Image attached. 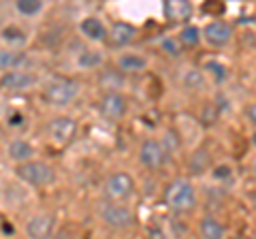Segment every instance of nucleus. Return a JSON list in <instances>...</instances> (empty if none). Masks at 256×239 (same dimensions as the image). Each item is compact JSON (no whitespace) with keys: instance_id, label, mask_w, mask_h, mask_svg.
Here are the masks:
<instances>
[{"instance_id":"obj_1","label":"nucleus","mask_w":256,"mask_h":239,"mask_svg":"<svg viewBox=\"0 0 256 239\" xmlns=\"http://www.w3.org/2000/svg\"><path fill=\"white\" fill-rule=\"evenodd\" d=\"M82 94V86L70 77H52L43 84V100L54 109H68Z\"/></svg>"},{"instance_id":"obj_2","label":"nucleus","mask_w":256,"mask_h":239,"mask_svg":"<svg viewBox=\"0 0 256 239\" xmlns=\"http://www.w3.org/2000/svg\"><path fill=\"white\" fill-rule=\"evenodd\" d=\"M96 218L109 230H128L137 222L132 207H128L126 201H109V198H102L98 203V207H96Z\"/></svg>"},{"instance_id":"obj_3","label":"nucleus","mask_w":256,"mask_h":239,"mask_svg":"<svg viewBox=\"0 0 256 239\" xmlns=\"http://www.w3.org/2000/svg\"><path fill=\"white\" fill-rule=\"evenodd\" d=\"M15 178L30 188H47L56 182V169L45 160L30 158L15 166Z\"/></svg>"},{"instance_id":"obj_4","label":"nucleus","mask_w":256,"mask_h":239,"mask_svg":"<svg viewBox=\"0 0 256 239\" xmlns=\"http://www.w3.org/2000/svg\"><path fill=\"white\" fill-rule=\"evenodd\" d=\"M164 203L175 214H186L196 207V190L190 180H173L164 192Z\"/></svg>"},{"instance_id":"obj_5","label":"nucleus","mask_w":256,"mask_h":239,"mask_svg":"<svg viewBox=\"0 0 256 239\" xmlns=\"http://www.w3.org/2000/svg\"><path fill=\"white\" fill-rule=\"evenodd\" d=\"M70 62L82 73H92V70H100L105 66L107 56L92 43H77L70 47Z\"/></svg>"},{"instance_id":"obj_6","label":"nucleus","mask_w":256,"mask_h":239,"mask_svg":"<svg viewBox=\"0 0 256 239\" xmlns=\"http://www.w3.org/2000/svg\"><path fill=\"white\" fill-rule=\"evenodd\" d=\"M134 194V180L132 175L124 171H116L102 182V198L109 201H130Z\"/></svg>"},{"instance_id":"obj_7","label":"nucleus","mask_w":256,"mask_h":239,"mask_svg":"<svg viewBox=\"0 0 256 239\" xmlns=\"http://www.w3.org/2000/svg\"><path fill=\"white\" fill-rule=\"evenodd\" d=\"M75 134H77V122L70 116L58 114L47 122V137H50L54 146H58V148L68 146L75 139Z\"/></svg>"},{"instance_id":"obj_8","label":"nucleus","mask_w":256,"mask_h":239,"mask_svg":"<svg viewBox=\"0 0 256 239\" xmlns=\"http://www.w3.org/2000/svg\"><path fill=\"white\" fill-rule=\"evenodd\" d=\"M137 156H139L141 166H146L148 171H160L166 164V160H169V152L162 146V141H158V139L143 141L139 146Z\"/></svg>"},{"instance_id":"obj_9","label":"nucleus","mask_w":256,"mask_h":239,"mask_svg":"<svg viewBox=\"0 0 256 239\" xmlns=\"http://www.w3.org/2000/svg\"><path fill=\"white\" fill-rule=\"evenodd\" d=\"M36 84H38V77L36 73H32V68H15V70L2 73L0 90H6L11 94H22V92H30L32 88H36Z\"/></svg>"},{"instance_id":"obj_10","label":"nucleus","mask_w":256,"mask_h":239,"mask_svg":"<svg viewBox=\"0 0 256 239\" xmlns=\"http://www.w3.org/2000/svg\"><path fill=\"white\" fill-rule=\"evenodd\" d=\"M98 111L109 122H120L128 114V98L124 96V92H102Z\"/></svg>"},{"instance_id":"obj_11","label":"nucleus","mask_w":256,"mask_h":239,"mask_svg":"<svg viewBox=\"0 0 256 239\" xmlns=\"http://www.w3.org/2000/svg\"><path fill=\"white\" fill-rule=\"evenodd\" d=\"M77 32L86 43L102 45V43H107L109 26H105V22L100 18H96V15H88V18H84L77 24Z\"/></svg>"},{"instance_id":"obj_12","label":"nucleus","mask_w":256,"mask_h":239,"mask_svg":"<svg viewBox=\"0 0 256 239\" xmlns=\"http://www.w3.org/2000/svg\"><path fill=\"white\" fill-rule=\"evenodd\" d=\"M24 230H26V235L32 237V239L52 237L54 230H56V218L47 212L32 214V216L26 220V224H24Z\"/></svg>"},{"instance_id":"obj_13","label":"nucleus","mask_w":256,"mask_h":239,"mask_svg":"<svg viewBox=\"0 0 256 239\" xmlns=\"http://www.w3.org/2000/svg\"><path fill=\"white\" fill-rule=\"evenodd\" d=\"M30 43V30L20 24H6L0 28V45L11 50H26Z\"/></svg>"},{"instance_id":"obj_14","label":"nucleus","mask_w":256,"mask_h":239,"mask_svg":"<svg viewBox=\"0 0 256 239\" xmlns=\"http://www.w3.org/2000/svg\"><path fill=\"white\" fill-rule=\"evenodd\" d=\"M203 34V41L210 45V47H224L230 43V38H233V28L228 26L226 22H210L207 26L201 30Z\"/></svg>"},{"instance_id":"obj_15","label":"nucleus","mask_w":256,"mask_h":239,"mask_svg":"<svg viewBox=\"0 0 256 239\" xmlns=\"http://www.w3.org/2000/svg\"><path fill=\"white\" fill-rule=\"evenodd\" d=\"M137 36H139L137 26H132L128 22H114L107 32V43H111L114 47H128L137 41Z\"/></svg>"},{"instance_id":"obj_16","label":"nucleus","mask_w":256,"mask_h":239,"mask_svg":"<svg viewBox=\"0 0 256 239\" xmlns=\"http://www.w3.org/2000/svg\"><path fill=\"white\" fill-rule=\"evenodd\" d=\"M116 66L122 70V73H126L128 77L141 75L150 68V60H148V56H143L139 52H122V54H118V58H116Z\"/></svg>"},{"instance_id":"obj_17","label":"nucleus","mask_w":256,"mask_h":239,"mask_svg":"<svg viewBox=\"0 0 256 239\" xmlns=\"http://www.w3.org/2000/svg\"><path fill=\"white\" fill-rule=\"evenodd\" d=\"M15 68H32V58L26 50H11L0 45V73Z\"/></svg>"},{"instance_id":"obj_18","label":"nucleus","mask_w":256,"mask_h":239,"mask_svg":"<svg viewBox=\"0 0 256 239\" xmlns=\"http://www.w3.org/2000/svg\"><path fill=\"white\" fill-rule=\"evenodd\" d=\"M128 84V75L122 73L118 66H102L98 75V86L102 92H124Z\"/></svg>"},{"instance_id":"obj_19","label":"nucleus","mask_w":256,"mask_h":239,"mask_svg":"<svg viewBox=\"0 0 256 239\" xmlns=\"http://www.w3.org/2000/svg\"><path fill=\"white\" fill-rule=\"evenodd\" d=\"M164 13L173 24H188L194 15V6L190 0H164Z\"/></svg>"},{"instance_id":"obj_20","label":"nucleus","mask_w":256,"mask_h":239,"mask_svg":"<svg viewBox=\"0 0 256 239\" xmlns=\"http://www.w3.org/2000/svg\"><path fill=\"white\" fill-rule=\"evenodd\" d=\"M6 158H9L11 162L20 164V162L30 160V158H36V150L30 141L18 137V139H11L6 143Z\"/></svg>"},{"instance_id":"obj_21","label":"nucleus","mask_w":256,"mask_h":239,"mask_svg":"<svg viewBox=\"0 0 256 239\" xmlns=\"http://www.w3.org/2000/svg\"><path fill=\"white\" fill-rule=\"evenodd\" d=\"M180 86L184 90H190V92H201L205 84H207V77L203 70H198L196 66H186L180 70V77H178Z\"/></svg>"},{"instance_id":"obj_22","label":"nucleus","mask_w":256,"mask_h":239,"mask_svg":"<svg viewBox=\"0 0 256 239\" xmlns=\"http://www.w3.org/2000/svg\"><path fill=\"white\" fill-rule=\"evenodd\" d=\"M13 11L22 20H36L45 11V0H13Z\"/></svg>"},{"instance_id":"obj_23","label":"nucleus","mask_w":256,"mask_h":239,"mask_svg":"<svg viewBox=\"0 0 256 239\" xmlns=\"http://www.w3.org/2000/svg\"><path fill=\"white\" fill-rule=\"evenodd\" d=\"M198 233L205 239H222L226 235V226L214 216H203L201 222H198Z\"/></svg>"},{"instance_id":"obj_24","label":"nucleus","mask_w":256,"mask_h":239,"mask_svg":"<svg viewBox=\"0 0 256 239\" xmlns=\"http://www.w3.org/2000/svg\"><path fill=\"white\" fill-rule=\"evenodd\" d=\"M180 43L184 47H196L198 43L203 41V34H201V28H196V26H190V24H184V28L180 30Z\"/></svg>"},{"instance_id":"obj_25","label":"nucleus","mask_w":256,"mask_h":239,"mask_svg":"<svg viewBox=\"0 0 256 239\" xmlns=\"http://www.w3.org/2000/svg\"><path fill=\"white\" fill-rule=\"evenodd\" d=\"M158 45H160V50L169 56V58H180L182 47H184L178 36H164V38H160L158 41Z\"/></svg>"},{"instance_id":"obj_26","label":"nucleus","mask_w":256,"mask_h":239,"mask_svg":"<svg viewBox=\"0 0 256 239\" xmlns=\"http://www.w3.org/2000/svg\"><path fill=\"white\" fill-rule=\"evenodd\" d=\"M24 122H26V118L20 116V114H13V116H11V120L6 118V124H11V126H22Z\"/></svg>"},{"instance_id":"obj_27","label":"nucleus","mask_w":256,"mask_h":239,"mask_svg":"<svg viewBox=\"0 0 256 239\" xmlns=\"http://www.w3.org/2000/svg\"><path fill=\"white\" fill-rule=\"evenodd\" d=\"M252 175H254V182H256V160L252 162Z\"/></svg>"},{"instance_id":"obj_28","label":"nucleus","mask_w":256,"mask_h":239,"mask_svg":"<svg viewBox=\"0 0 256 239\" xmlns=\"http://www.w3.org/2000/svg\"><path fill=\"white\" fill-rule=\"evenodd\" d=\"M252 141H254V146H256V134H254V139H252Z\"/></svg>"}]
</instances>
